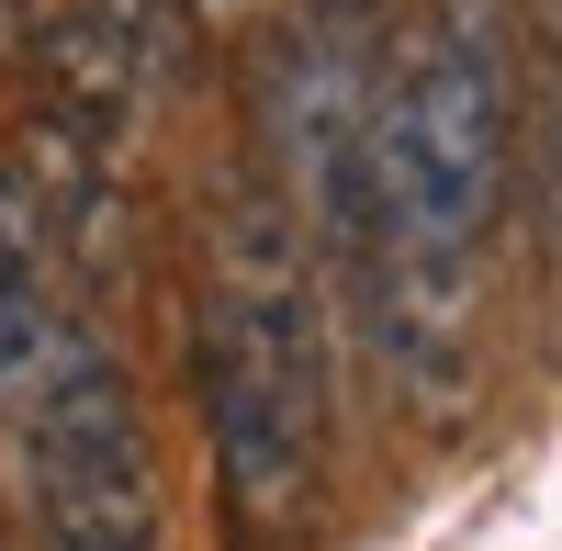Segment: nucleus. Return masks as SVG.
Instances as JSON below:
<instances>
[{
	"instance_id": "nucleus-1",
	"label": "nucleus",
	"mask_w": 562,
	"mask_h": 551,
	"mask_svg": "<svg viewBox=\"0 0 562 551\" xmlns=\"http://www.w3.org/2000/svg\"><path fill=\"white\" fill-rule=\"evenodd\" d=\"M506 57L461 34H416L405 57H383L371 90V192H383V237L371 248H416V259H461L473 270L484 225L506 214ZM371 270V259H360Z\"/></svg>"
},
{
	"instance_id": "nucleus-2",
	"label": "nucleus",
	"mask_w": 562,
	"mask_h": 551,
	"mask_svg": "<svg viewBox=\"0 0 562 551\" xmlns=\"http://www.w3.org/2000/svg\"><path fill=\"white\" fill-rule=\"evenodd\" d=\"M12 462H23L34 551H169L147 405H135V383H124L113 349H90L79 372L12 428Z\"/></svg>"
},
{
	"instance_id": "nucleus-3",
	"label": "nucleus",
	"mask_w": 562,
	"mask_h": 551,
	"mask_svg": "<svg viewBox=\"0 0 562 551\" xmlns=\"http://www.w3.org/2000/svg\"><path fill=\"white\" fill-rule=\"evenodd\" d=\"M12 169L34 180V203H45L57 270H68L79 293H113V282H124V248H135V214H124V158L34 113V124H23V158H12Z\"/></svg>"
},
{
	"instance_id": "nucleus-4",
	"label": "nucleus",
	"mask_w": 562,
	"mask_h": 551,
	"mask_svg": "<svg viewBox=\"0 0 562 551\" xmlns=\"http://www.w3.org/2000/svg\"><path fill=\"white\" fill-rule=\"evenodd\" d=\"M23 57H34V79H45V124H68V135H90V147H113L124 158V135H135V102H147V79L124 68V45L102 34L68 0V12H34V34H23Z\"/></svg>"
},
{
	"instance_id": "nucleus-5",
	"label": "nucleus",
	"mask_w": 562,
	"mask_h": 551,
	"mask_svg": "<svg viewBox=\"0 0 562 551\" xmlns=\"http://www.w3.org/2000/svg\"><path fill=\"white\" fill-rule=\"evenodd\" d=\"M90 349H102V327L79 315V293H57V282H0V428H23Z\"/></svg>"
},
{
	"instance_id": "nucleus-6",
	"label": "nucleus",
	"mask_w": 562,
	"mask_h": 551,
	"mask_svg": "<svg viewBox=\"0 0 562 551\" xmlns=\"http://www.w3.org/2000/svg\"><path fill=\"white\" fill-rule=\"evenodd\" d=\"M90 23L124 45V68L147 79V102H192L214 45H203V0H79Z\"/></svg>"
},
{
	"instance_id": "nucleus-7",
	"label": "nucleus",
	"mask_w": 562,
	"mask_h": 551,
	"mask_svg": "<svg viewBox=\"0 0 562 551\" xmlns=\"http://www.w3.org/2000/svg\"><path fill=\"white\" fill-rule=\"evenodd\" d=\"M0 282H68L57 237H45V203H34V180L12 158H0Z\"/></svg>"
},
{
	"instance_id": "nucleus-8",
	"label": "nucleus",
	"mask_w": 562,
	"mask_h": 551,
	"mask_svg": "<svg viewBox=\"0 0 562 551\" xmlns=\"http://www.w3.org/2000/svg\"><path fill=\"white\" fill-rule=\"evenodd\" d=\"M293 23L326 34V45H338V57H360V68L394 57V0H293Z\"/></svg>"
},
{
	"instance_id": "nucleus-9",
	"label": "nucleus",
	"mask_w": 562,
	"mask_h": 551,
	"mask_svg": "<svg viewBox=\"0 0 562 551\" xmlns=\"http://www.w3.org/2000/svg\"><path fill=\"white\" fill-rule=\"evenodd\" d=\"M551 214H562V57H551Z\"/></svg>"
},
{
	"instance_id": "nucleus-10",
	"label": "nucleus",
	"mask_w": 562,
	"mask_h": 551,
	"mask_svg": "<svg viewBox=\"0 0 562 551\" xmlns=\"http://www.w3.org/2000/svg\"><path fill=\"white\" fill-rule=\"evenodd\" d=\"M23 34H34V0H0V57H23Z\"/></svg>"
},
{
	"instance_id": "nucleus-11",
	"label": "nucleus",
	"mask_w": 562,
	"mask_h": 551,
	"mask_svg": "<svg viewBox=\"0 0 562 551\" xmlns=\"http://www.w3.org/2000/svg\"><path fill=\"white\" fill-rule=\"evenodd\" d=\"M518 12H540V23H551V45H562V0H518Z\"/></svg>"
}]
</instances>
